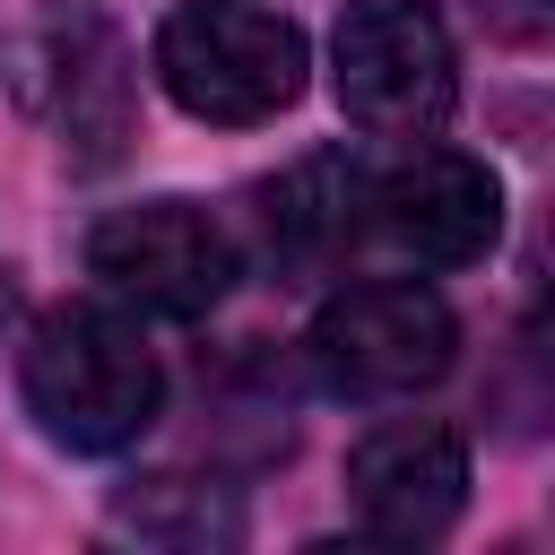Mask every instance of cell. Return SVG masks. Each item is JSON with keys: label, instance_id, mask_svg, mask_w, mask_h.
<instances>
[{"label": "cell", "instance_id": "cell-1", "mask_svg": "<svg viewBox=\"0 0 555 555\" xmlns=\"http://www.w3.org/2000/svg\"><path fill=\"white\" fill-rule=\"evenodd\" d=\"M0 87L87 173L121 165L130 139H139V69H130V43L87 0H35L0 35Z\"/></svg>", "mask_w": 555, "mask_h": 555}, {"label": "cell", "instance_id": "cell-2", "mask_svg": "<svg viewBox=\"0 0 555 555\" xmlns=\"http://www.w3.org/2000/svg\"><path fill=\"white\" fill-rule=\"evenodd\" d=\"M17 399L43 425V442L104 460V451H130L156 425L165 364L113 304H52L17 347Z\"/></svg>", "mask_w": 555, "mask_h": 555}, {"label": "cell", "instance_id": "cell-3", "mask_svg": "<svg viewBox=\"0 0 555 555\" xmlns=\"http://www.w3.org/2000/svg\"><path fill=\"white\" fill-rule=\"evenodd\" d=\"M156 87L217 130H260L304 95V26L260 0H182L156 26Z\"/></svg>", "mask_w": 555, "mask_h": 555}, {"label": "cell", "instance_id": "cell-4", "mask_svg": "<svg viewBox=\"0 0 555 555\" xmlns=\"http://www.w3.org/2000/svg\"><path fill=\"white\" fill-rule=\"evenodd\" d=\"M304 356L330 399H416L451 373L460 321L425 278H364L312 312Z\"/></svg>", "mask_w": 555, "mask_h": 555}, {"label": "cell", "instance_id": "cell-5", "mask_svg": "<svg viewBox=\"0 0 555 555\" xmlns=\"http://www.w3.org/2000/svg\"><path fill=\"white\" fill-rule=\"evenodd\" d=\"M338 113L373 139H434L460 104V52L434 0H356L330 35Z\"/></svg>", "mask_w": 555, "mask_h": 555}, {"label": "cell", "instance_id": "cell-6", "mask_svg": "<svg viewBox=\"0 0 555 555\" xmlns=\"http://www.w3.org/2000/svg\"><path fill=\"white\" fill-rule=\"evenodd\" d=\"M87 278L156 321H199L234 286V234L199 199H130L87 225Z\"/></svg>", "mask_w": 555, "mask_h": 555}, {"label": "cell", "instance_id": "cell-7", "mask_svg": "<svg viewBox=\"0 0 555 555\" xmlns=\"http://www.w3.org/2000/svg\"><path fill=\"white\" fill-rule=\"evenodd\" d=\"M364 225L425 269H468L503 234V173L460 147H416L390 173H364Z\"/></svg>", "mask_w": 555, "mask_h": 555}, {"label": "cell", "instance_id": "cell-8", "mask_svg": "<svg viewBox=\"0 0 555 555\" xmlns=\"http://www.w3.org/2000/svg\"><path fill=\"white\" fill-rule=\"evenodd\" d=\"M347 503L373 538L390 546H434L451 538V520L468 512V442L434 416L408 425H373L347 451Z\"/></svg>", "mask_w": 555, "mask_h": 555}, {"label": "cell", "instance_id": "cell-9", "mask_svg": "<svg viewBox=\"0 0 555 555\" xmlns=\"http://www.w3.org/2000/svg\"><path fill=\"white\" fill-rule=\"evenodd\" d=\"M260 199H269V208H260L269 260L295 269V278L338 269V260L356 251V234H364V173H356L347 156H304V165H286Z\"/></svg>", "mask_w": 555, "mask_h": 555}, {"label": "cell", "instance_id": "cell-10", "mask_svg": "<svg viewBox=\"0 0 555 555\" xmlns=\"http://www.w3.org/2000/svg\"><path fill=\"white\" fill-rule=\"evenodd\" d=\"M0 321H9V269H0Z\"/></svg>", "mask_w": 555, "mask_h": 555}]
</instances>
